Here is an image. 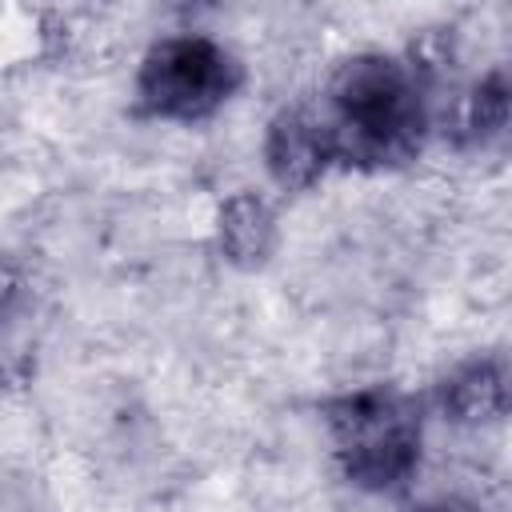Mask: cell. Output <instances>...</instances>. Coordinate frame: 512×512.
I'll return each mask as SVG.
<instances>
[{
	"mask_svg": "<svg viewBox=\"0 0 512 512\" xmlns=\"http://www.w3.org/2000/svg\"><path fill=\"white\" fill-rule=\"evenodd\" d=\"M332 456L352 488L396 492L416 480L424 416L420 400L392 384H364L324 400Z\"/></svg>",
	"mask_w": 512,
	"mask_h": 512,
	"instance_id": "cell-2",
	"label": "cell"
},
{
	"mask_svg": "<svg viewBox=\"0 0 512 512\" xmlns=\"http://www.w3.org/2000/svg\"><path fill=\"white\" fill-rule=\"evenodd\" d=\"M244 84V64L204 32L160 36L136 72V112L168 124L216 116Z\"/></svg>",
	"mask_w": 512,
	"mask_h": 512,
	"instance_id": "cell-3",
	"label": "cell"
},
{
	"mask_svg": "<svg viewBox=\"0 0 512 512\" xmlns=\"http://www.w3.org/2000/svg\"><path fill=\"white\" fill-rule=\"evenodd\" d=\"M336 164L320 108L284 104L264 132V168L284 192H308Z\"/></svg>",
	"mask_w": 512,
	"mask_h": 512,
	"instance_id": "cell-4",
	"label": "cell"
},
{
	"mask_svg": "<svg viewBox=\"0 0 512 512\" xmlns=\"http://www.w3.org/2000/svg\"><path fill=\"white\" fill-rule=\"evenodd\" d=\"M440 408L460 428H480L512 416V360L476 352L440 380Z\"/></svg>",
	"mask_w": 512,
	"mask_h": 512,
	"instance_id": "cell-5",
	"label": "cell"
},
{
	"mask_svg": "<svg viewBox=\"0 0 512 512\" xmlns=\"http://www.w3.org/2000/svg\"><path fill=\"white\" fill-rule=\"evenodd\" d=\"M320 120L336 164L400 168L420 156L432 112L424 72L392 52L348 56L324 84Z\"/></svg>",
	"mask_w": 512,
	"mask_h": 512,
	"instance_id": "cell-1",
	"label": "cell"
},
{
	"mask_svg": "<svg viewBox=\"0 0 512 512\" xmlns=\"http://www.w3.org/2000/svg\"><path fill=\"white\" fill-rule=\"evenodd\" d=\"M276 212L260 192H232L216 216V244L236 268H264L276 252Z\"/></svg>",
	"mask_w": 512,
	"mask_h": 512,
	"instance_id": "cell-6",
	"label": "cell"
}]
</instances>
